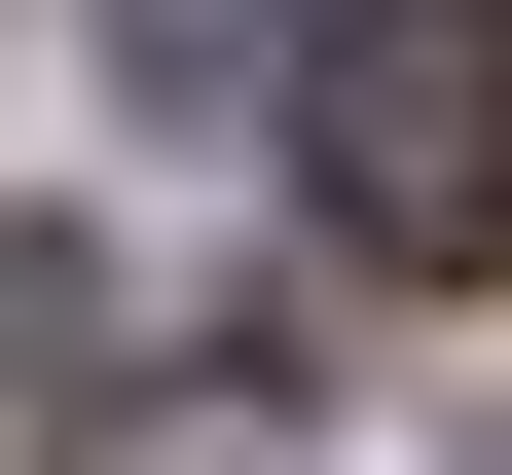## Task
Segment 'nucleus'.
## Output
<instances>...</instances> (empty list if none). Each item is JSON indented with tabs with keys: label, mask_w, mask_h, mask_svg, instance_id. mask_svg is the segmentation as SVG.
<instances>
[{
	"label": "nucleus",
	"mask_w": 512,
	"mask_h": 475,
	"mask_svg": "<svg viewBox=\"0 0 512 475\" xmlns=\"http://www.w3.org/2000/svg\"><path fill=\"white\" fill-rule=\"evenodd\" d=\"M293 183H330L366 293H476L512 256V0H330L293 37Z\"/></svg>",
	"instance_id": "f257e3e1"
},
{
	"label": "nucleus",
	"mask_w": 512,
	"mask_h": 475,
	"mask_svg": "<svg viewBox=\"0 0 512 475\" xmlns=\"http://www.w3.org/2000/svg\"><path fill=\"white\" fill-rule=\"evenodd\" d=\"M110 74H147V110H256L293 37H256V0H110Z\"/></svg>",
	"instance_id": "7ed1b4c3"
},
{
	"label": "nucleus",
	"mask_w": 512,
	"mask_h": 475,
	"mask_svg": "<svg viewBox=\"0 0 512 475\" xmlns=\"http://www.w3.org/2000/svg\"><path fill=\"white\" fill-rule=\"evenodd\" d=\"M110 329H147V293H110L74 220H0V402H110Z\"/></svg>",
	"instance_id": "f03ea898"
}]
</instances>
